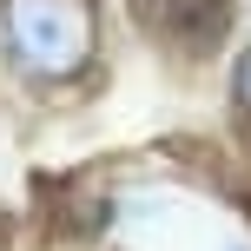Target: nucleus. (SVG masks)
I'll use <instances>...</instances> for the list:
<instances>
[{
  "instance_id": "1",
  "label": "nucleus",
  "mask_w": 251,
  "mask_h": 251,
  "mask_svg": "<svg viewBox=\"0 0 251 251\" xmlns=\"http://www.w3.org/2000/svg\"><path fill=\"white\" fill-rule=\"evenodd\" d=\"M7 60L40 86H66L100 53V7L93 0H0Z\"/></svg>"
},
{
  "instance_id": "2",
  "label": "nucleus",
  "mask_w": 251,
  "mask_h": 251,
  "mask_svg": "<svg viewBox=\"0 0 251 251\" xmlns=\"http://www.w3.org/2000/svg\"><path fill=\"white\" fill-rule=\"evenodd\" d=\"M231 93H238V106H245V113H251V53H245V60H238V73H231Z\"/></svg>"
}]
</instances>
